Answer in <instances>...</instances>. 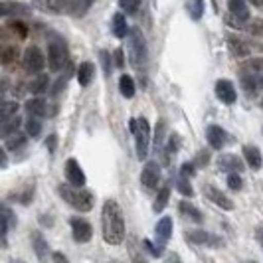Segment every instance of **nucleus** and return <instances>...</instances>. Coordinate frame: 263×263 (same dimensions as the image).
<instances>
[{
	"label": "nucleus",
	"instance_id": "obj_28",
	"mask_svg": "<svg viewBox=\"0 0 263 263\" xmlns=\"http://www.w3.org/2000/svg\"><path fill=\"white\" fill-rule=\"evenodd\" d=\"M48 85H50V78L40 71V73H36L34 81L28 85V91H32L34 95H42V93L48 91Z\"/></svg>",
	"mask_w": 263,
	"mask_h": 263
},
{
	"label": "nucleus",
	"instance_id": "obj_6",
	"mask_svg": "<svg viewBox=\"0 0 263 263\" xmlns=\"http://www.w3.org/2000/svg\"><path fill=\"white\" fill-rule=\"evenodd\" d=\"M250 20V10L246 0H230L228 2V22L232 28H243Z\"/></svg>",
	"mask_w": 263,
	"mask_h": 263
},
{
	"label": "nucleus",
	"instance_id": "obj_52",
	"mask_svg": "<svg viewBox=\"0 0 263 263\" xmlns=\"http://www.w3.org/2000/svg\"><path fill=\"white\" fill-rule=\"evenodd\" d=\"M48 146H50V151H53V146H55V137H50V139H48Z\"/></svg>",
	"mask_w": 263,
	"mask_h": 263
},
{
	"label": "nucleus",
	"instance_id": "obj_44",
	"mask_svg": "<svg viewBox=\"0 0 263 263\" xmlns=\"http://www.w3.org/2000/svg\"><path fill=\"white\" fill-rule=\"evenodd\" d=\"M243 28L250 32L251 36H263V20H259V18L251 20L250 24H246Z\"/></svg>",
	"mask_w": 263,
	"mask_h": 263
},
{
	"label": "nucleus",
	"instance_id": "obj_13",
	"mask_svg": "<svg viewBox=\"0 0 263 263\" xmlns=\"http://www.w3.org/2000/svg\"><path fill=\"white\" fill-rule=\"evenodd\" d=\"M204 192H206V198H208L210 202H214L216 206H220L222 210H234V202H232L230 198L226 196V194L222 192V190H220V188H216V186L208 184Z\"/></svg>",
	"mask_w": 263,
	"mask_h": 263
},
{
	"label": "nucleus",
	"instance_id": "obj_38",
	"mask_svg": "<svg viewBox=\"0 0 263 263\" xmlns=\"http://www.w3.org/2000/svg\"><path fill=\"white\" fill-rule=\"evenodd\" d=\"M26 135L32 137V139H36V137L42 135V121H40V117H32L30 115V119L26 121Z\"/></svg>",
	"mask_w": 263,
	"mask_h": 263
},
{
	"label": "nucleus",
	"instance_id": "obj_41",
	"mask_svg": "<svg viewBox=\"0 0 263 263\" xmlns=\"http://www.w3.org/2000/svg\"><path fill=\"white\" fill-rule=\"evenodd\" d=\"M99 62H101V67H103V73L109 78L111 71H113V58H111V53L107 52V50H101L99 52Z\"/></svg>",
	"mask_w": 263,
	"mask_h": 263
},
{
	"label": "nucleus",
	"instance_id": "obj_15",
	"mask_svg": "<svg viewBox=\"0 0 263 263\" xmlns=\"http://www.w3.org/2000/svg\"><path fill=\"white\" fill-rule=\"evenodd\" d=\"M155 236H157L158 246H160V248H162V246H166V243L171 241V237H172V218L164 216V218H160V220H158L157 228H155Z\"/></svg>",
	"mask_w": 263,
	"mask_h": 263
},
{
	"label": "nucleus",
	"instance_id": "obj_29",
	"mask_svg": "<svg viewBox=\"0 0 263 263\" xmlns=\"http://www.w3.org/2000/svg\"><path fill=\"white\" fill-rule=\"evenodd\" d=\"M241 87L246 91V97H255L257 89H259V81L255 78V73H241Z\"/></svg>",
	"mask_w": 263,
	"mask_h": 263
},
{
	"label": "nucleus",
	"instance_id": "obj_24",
	"mask_svg": "<svg viewBox=\"0 0 263 263\" xmlns=\"http://www.w3.org/2000/svg\"><path fill=\"white\" fill-rule=\"evenodd\" d=\"M243 157H246V162H248V166L253 168V171H259L261 168V153H259V148L255 145H246L243 146Z\"/></svg>",
	"mask_w": 263,
	"mask_h": 263
},
{
	"label": "nucleus",
	"instance_id": "obj_12",
	"mask_svg": "<svg viewBox=\"0 0 263 263\" xmlns=\"http://www.w3.org/2000/svg\"><path fill=\"white\" fill-rule=\"evenodd\" d=\"M160 182V164L158 162H146L143 172H141V184L145 186L146 190H155Z\"/></svg>",
	"mask_w": 263,
	"mask_h": 263
},
{
	"label": "nucleus",
	"instance_id": "obj_30",
	"mask_svg": "<svg viewBox=\"0 0 263 263\" xmlns=\"http://www.w3.org/2000/svg\"><path fill=\"white\" fill-rule=\"evenodd\" d=\"M168 200H171V184H164L158 190L157 200H155V204H153V210L157 212V214H160V212L168 206Z\"/></svg>",
	"mask_w": 263,
	"mask_h": 263
},
{
	"label": "nucleus",
	"instance_id": "obj_22",
	"mask_svg": "<svg viewBox=\"0 0 263 263\" xmlns=\"http://www.w3.org/2000/svg\"><path fill=\"white\" fill-rule=\"evenodd\" d=\"M178 212L182 214V218L190 220V222H194V224H202V220H204L202 212L198 210L194 204H190L188 200H182V202L178 204Z\"/></svg>",
	"mask_w": 263,
	"mask_h": 263
},
{
	"label": "nucleus",
	"instance_id": "obj_20",
	"mask_svg": "<svg viewBox=\"0 0 263 263\" xmlns=\"http://www.w3.org/2000/svg\"><path fill=\"white\" fill-rule=\"evenodd\" d=\"M34 6L46 14H66V0H34Z\"/></svg>",
	"mask_w": 263,
	"mask_h": 263
},
{
	"label": "nucleus",
	"instance_id": "obj_31",
	"mask_svg": "<svg viewBox=\"0 0 263 263\" xmlns=\"http://www.w3.org/2000/svg\"><path fill=\"white\" fill-rule=\"evenodd\" d=\"M32 246H34V251H36L38 259H44V257L48 255V251H50L46 237L42 236L40 232H34V234H32Z\"/></svg>",
	"mask_w": 263,
	"mask_h": 263
},
{
	"label": "nucleus",
	"instance_id": "obj_10",
	"mask_svg": "<svg viewBox=\"0 0 263 263\" xmlns=\"http://www.w3.org/2000/svg\"><path fill=\"white\" fill-rule=\"evenodd\" d=\"M216 97L224 103V105H232L237 101V91H236V85L230 81V79H218L216 81Z\"/></svg>",
	"mask_w": 263,
	"mask_h": 263
},
{
	"label": "nucleus",
	"instance_id": "obj_34",
	"mask_svg": "<svg viewBox=\"0 0 263 263\" xmlns=\"http://www.w3.org/2000/svg\"><path fill=\"white\" fill-rule=\"evenodd\" d=\"M135 81H133L131 76H121V79H119V91H121V95L123 97H127V99H131L133 95H135Z\"/></svg>",
	"mask_w": 263,
	"mask_h": 263
},
{
	"label": "nucleus",
	"instance_id": "obj_42",
	"mask_svg": "<svg viewBox=\"0 0 263 263\" xmlns=\"http://www.w3.org/2000/svg\"><path fill=\"white\" fill-rule=\"evenodd\" d=\"M243 67H246L248 71H251V73H263V55L248 60V62L243 64Z\"/></svg>",
	"mask_w": 263,
	"mask_h": 263
},
{
	"label": "nucleus",
	"instance_id": "obj_56",
	"mask_svg": "<svg viewBox=\"0 0 263 263\" xmlns=\"http://www.w3.org/2000/svg\"><path fill=\"white\" fill-rule=\"evenodd\" d=\"M4 38H6V32L0 28V42H4Z\"/></svg>",
	"mask_w": 263,
	"mask_h": 263
},
{
	"label": "nucleus",
	"instance_id": "obj_51",
	"mask_svg": "<svg viewBox=\"0 0 263 263\" xmlns=\"http://www.w3.org/2000/svg\"><path fill=\"white\" fill-rule=\"evenodd\" d=\"M0 166H6V153H4V148H0Z\"/></svg>",
	"mask_w": 263,
	"mask_h": 263
},
{
	"label": "nucleus",
	"instance_id": "obj_21",
	"mask_svg": "<svg viewBox=\"0 0 263 263\" xmlns=\"http://www.w3.org/2000/svg\"><path fill=\"white\" fill-rule=\"evenodd\" d=\"M218 166L224 172H241L243 171V162L236 155H222L218 158Z\"/></svg>",
	"mask_w": 263,
	"mask_h": 263
},
{
	"label": "nucleus",
	"instance_id": "obj_9",
	"mask_svg": "<svg viewBox=\"0 0 263 263\" xmlns=\"http://www.w3.org/2000/svg\"><path fill=\"white\" fill-rule=\"evenodd\" d=\"M206 139H208V145H210L214 151H222L228 143L234 141V139H232L222 127H218V125H210V127L206 129Z\"/></svg>",
	"mask_w": 263,
	"mask_h": 263
},
{
	"label": "nucleus",
	"instance_id": "obj_46",
	"mask_svg": "<svg viewBox=\"0 0 263 263\" xmlns=\"http://www.w3.org/2000/svg\"><path fill=\"white\" fill-rule=\"evenodd\" d=\"M208 160H210V153H208L206 148H202V151L198 153V157H196V164H194V166H198V168H204V166L208 164Z\"/></svg>",
	"mask_w": 263,
	"mask_h": 263
},
{
	"label": "nucleus",
	"instance_id": "obj_19",
	"mask_svg": "<svg viewBox=\"0 0 263 263\" xmlns=\"http://www.w3.org/2000/svg\"><path fill=\"white\" fill-rule=\"evenodd\" d=\"M28 115H32V117H46L48 115V103L42 99V95H36V97H32V99H28L26 105H24Z\"/></svg>",
	"mask_w": 263,
	"mask_h": 263
},
{
	"label": "nucleus",
	"instance_id": "obj_18",
	"mask_svg": "<svg viewBox=\"0 0 263 263\" xmlns=\"http://www.w3.org/2000/svg\"><path fill=\"white\" fill-rule=\"evenodd\" d=\"M228 48L234 58L237 60H243V58H250V44L246 40L237 38V36H230L228 38Z\"/></svg>",
	"mask_w": 263,
	"mask_h": 263
},
{
	"label": "nucleus",
	"instance_id": "obj_17",
	"mask_svg": "<svg viewBox=\"0 0 263 263\" xmlns=\"http://www.w3.org/2000/svg\"><path fill=\"white\" fill-rule=\"evenodd\" d=\"M95 0H66V14L73 16V18H81L85 16L87 10L93 6Z\"/></svg>",
	"mask_w": 263,
	"mask_h": 263
},
{
	"label": "nucleus",
	"instance_id": "obj_4",
	"mask_svg": "<svg viewBox=\"0 0 263 263\" xmlns=\"http://www.w3.org/2000/svg\"><path fill=\"white\" fill-rule=\"evenodd\" d=\"M131 131L135 137V148H137V158L145 160L148 155V145H151V125L145 117L131 119Z\"/></svg>",
	"mask_w": 263,
	"mask_h": 263
},
{
	"label": "nucleus",
	"instance_id": "obj_5",
	"mask_svg": "<svg viewBox=\"0 0 263 263\" xmlns=\"http://www.w3.org/2000/svg\"><path fill=\"white\" fill-rule=\"evenodd\" d=\"M46 60H48V66H50V69H52L53 73L64 71L67 67V64H69V52H67L66 42L62 38L52 40L48 44V55H46Z\"/></svg>",
	"mask_w": 263,
	"mask_h": 263
},
{
	"label": "nucleus",
	"instance_id": "obj_50",
	"mask_svg": "<svg viewBox=\"0 0 263 263\" xmlns=\"http://www.w3.org/2000/svg\"><path fill=\"white\" fill-rule=\"evenodd\" d=\"M115 58H113V62H115V66L117 67H123L125 66V53H123V50L119 48V50H115V53H113Z\"/></svg>",
	"mask_w": 263,
	"mask_h": 263
},
{
	"label": "nucleus",
	"instance_id": "obj_16",
	"mask_svg": "<svg viewBox=\"0 0 263 263\" xmlns=\"http://www.w3.org/2000/svg\"><path fill=\"white\" fill-rule=\"evenodd\" d=\"M12 228H16V214L10 206L0 202V236H4Z\"/></svg>",
	"mask_w": 263,
	"mask_h": 263
},
{
	"label": "nucleus",
	"instance_id": "obj_53",
	"mask_svg": "<svg viewBox=\"0 0 263 263\" xmlns=\"http://www.w3.org/2000/svg\"><path fill=\"white\" fill-rule=\"evenodd\" d=\"M257 241L261 243V248H263V228H259V230H257Z\"/></svg>",
	"mask_w": 263,
	"mask_h": 263
},
{
	"label": "nucleus",
	"instance_id": "obj_11",
	"mask_svg": "<svg viewBox=\"0 0 263 263\" xmlns=\"http://www.w3.org/2000/svg\"><path fill=\"white\" fill-rule=\"evenodd\" d=\"M69 226H71V236L78 243H87L93 237V228L89 222H85L81 218H71Z\"/></svg>",
	"mask_w": 263,
	"mask_h": 263
},
{
	"label": "nucleus",
	"instance_id": "obj_1",
	"mask_svg": "<svg viewBox=\"0 0 263 263\" xmlns=\"http://www.w3.org/2000/svg\"><path fill=\"white\" fill-rule=\"evenodd\" d=\"M101 234L109 246H121L125 239V218L123 210L113 198L105 200L101 210Z\"/></svg>",
	"mask_w": 263,
	"mask_h": 263
},
{
	"label": "nucleus",
	"instance_id": "obj_27",
	"mask_svg": "<svg viewBox=\"0 0 263 263\" xmlns=\"http://www.w3.org/2000/svg\"><path fill=\"white\" fill-rule=\"evenodd\" d=\"M111 30H113V36L115 38H125V36H129V24H127V20H125V16L121 12H117L115 16H113V26H111Z\"/></svg>",
	"mask_w": 263,
	"mask_h": 263
},
{
	"label": "nucleus",
	"instance_id": "obj_55",
	"mask_svg": "<svg viewBox=\"0 0 263 263\" xmlns=\"http://www.w3.org/2000/svg\"><path fill=\"white\" fill-rule=\"evenodd\" d=\"M53 259H60V261H66V257L62 253H53Z\"/></svg>",
	"mask_w": 263,
	"mask_h": 263
},
{
	"label": "nucleus",
	"instance_id": "obj_40",
	"mask_svg": "<svg viewBox=\"0 0 263 263\" xmlns=\"http://www.w3.org/2000/svg\"><path fill=\"white\" fill-rule=\"evenodd\" d=\"M119 6L121 10L129 16H135L139 12V6H141V0H119Z\"/></svg>",
	"mask_w": 263,
	"mask_h": 263
},
{
	"label": "nucleus",
	"instance_id": "obj_39",
	"mask_svg": "<svg viewBox=\"0 0 263 263\" xmlns=\"http://www.w3.org/2000/svg\"><path fill=\"white\" fill-rule=\"evenodd\" d=\"M188 12L192 16V20H200L204 14V0H190L188 2Z\"/></svg>",
	"mask_w": 263,
	"mask_h": 263
},
{
	"label": "nucleus",
	"instance_id": "obj_23",
	"mask_svg": "<svg viewBox=\"0 0 263 263\" xmlns=\"http://www.w3.org/2000/svg\"><path fill=\"white\" fill-rule=\"evenodd\" d=\"M20 58V50L14 44H0V66H12Z\"/></svg>",
	"mask_w": 263,
	"mask_h": 263
},
{
	"label": "nucleus",
	"instance_id": "obj_54",
	"mask_svg": "<svg viewBox=\"0 0 263 263\" xmlns=\"http://www.w3.org/2000/svg\"><path fill=\"white\" fill-rule=\"evenodd\" d=\"M250 4H253V6H263V0H248Z\"/></svg>",
	"mask_w": 263,
	"mask_h": 263
},
{
	"label": "nucleus",
	"instance_id": "obj_37",
	"mask_svg": "<svg viewBox=\"0 0 263 263\" xmlns=\"http://www.w3.org/2000/svg\"><path fill=\"white\" fill-rule=\"evenodd\" d=\"M26 145V135H22V133H14L10 137H6V148L12 153V151H18V148H22V146Z\"/></svg>",
	"mask_w": 263,
	"mask_h": 263
},
{
	"label": "nucleus",
	"instance_id": "obj_35",
	"mask_svg": "<svg viewBox=\"0 0 263 263\" xmlns=\"http://www.w3.org/2000/svg\"><path fill=\"white\" fill-rule=\"evenodd\" d=\"M18 103L16 101H10V99H4V97H0V121L2 119H8L16 115L18 113Z\"/></svg>",
	"mask_w": 263,
	"mask_h": 263
},
{
	"label": "nucleus",
	"instance_id": "obj_57",
	"mask_svg": "<svg viewBox=\"0 0 263 263\" xmlns=\"http://www.w3.org/2000/svg\"><path fill=\"white\" fill-rule=\"evenodd\" d=\"M257 81H259V87H263V78H259Z\"/></svg>",
	"mask_w": 263,
	"mask_h": 263
},
{
	"label": "nucleus",
	"instance_id": "obj_58",
	"mask_svg": "<svg viewBox=\"0 0 263 263\" xmlns=\"http://www.w3.org/2000/svg\"><path fill=\"white\" fill-rule=\"evenodd\" d=\"M261 107H263V101H261Z\"/></svg>",
	"mask_w": 263,
	"mask_h": 263
},
{
	"label": "nucleus",
	"instance_id": "obj_36",
	"mask_svg": "<svg viewBox=\"0 0 263 263\" xmlns=\"http://www.w3.org/2000/svg\"><path fill=\"white\" fill-rule=\"evenodd\" d=\"M178 146H180L178 135H171V137L166 139V145H164V162H171L172 157H174L176 151H178Z\"/></svg>",
	"mask_w": 263,
	"mask_h": 263
},
{
	"label": "nucleus",
	"instance_id": "obj_33",
	"mask_svg": "<svg viewBox=\"0 0 263 263\" xmlns=\"http://www.w3.org/2000/svg\"><path fill=\"white\" fill-rule=\"evenodd\" d=\"M164 139H166V125H164V121L160 119L157 123V129H155V141H153V151L155 153H160L162 151V143H164Z\"/></svg>",
	"mask_w": 263,
	"mask_h": 263
},
{
	"label": "nucleus",
	"instance_id": "obj_49",
	"mask_svg": "<svg viewBox=\"0 0 263 263\" xmlns=\"http://www.w3.org/2000/svg\"><path fill=\"white\" fill-rule=\"evenodd\" d=\"M194 172L196 171H194V164H192V162H186V164L180 166V176H188V178H190Z\"/></svg>",
	"mask_w": 263,
	"mask_h": 263
},
{
	"label": "nucleus",
	"instance_id": "obj_14",
	"mask_svg": "<svg viewBox=\"0 0 263 263\" xmlns=\"http://www.w3.org/2000/svg\"><path fill=\"white\" fill-rule=\"evenodd\" d=\"M66 178H67V182L73 186L85 184V174H83V171H81V166H79V162L76 160V158H67Z\"/></svg>",
	"mask_w": 263,
	"mask_h": 263
},
{
	"label": "nucleus",
	"instance_id": "obj_8",
	"mask_svg": "<svg viewBox=\"0 0 263 263\" xmlns=\"http://www.w3.org/2000/svg\"><path fill=\"white\" fill-rule=\"evenodd\" d=\"M186 239L194 246H210V248H222L224 239L220 236H214L206 230H188L186 232Z\"/></svg>",
	"mask_w": 263,
	"mask_h": 263
},
{
	"label": "nucleus",
	"instance_id": "obj_48",
	"mask_svg": "<svg viewBox=\"0 0 263 263\" xmlns=\"http://www.w3.org/2000/svg\"><path fill=\"white\" fill-rule=\"evenodd\" d=\"M143 246H145L146 251H148L151 255H155V257H160V255H162V250H160V246H155L151 239H145V241H143Z\"/></svg>",
	"mask_w": 263,
	"mask_h": 263
},
{
	"label": "nucleus",
	"instance_id": "obj_3",
	"mask_svg": "<svg viewBox=\"0 0 263 263\" xmlns=\"http://www.w3.org/2000/svg\"><path fill=\"white\" fill-rule=\"evenodd\" d=\"M58 192L62 200L66 202L67 206H71L73 210L78 212H91L95 206V198L89 190H85L83 186H73V184H60Z\"/></svg>",
	"mask_w": 263,
	"mask_h": 263
},
{
	"label": "nucleus",
	"instance_id": "obj_7",
	"mask_svg": "<svg viewBox=\"0 0 263 263\" xmlns=\"http://www.w3.org/2000/svg\"><path fill=\"white\" fill-rule=\"evenodd\" d=\"M48 64V60H46V55L42 53L38 46H28L26 52H24V58H22V66L26 69L28 73H40V71H44V67Z\"/></svg>",
	"mask_w": 263,
	"mask_h": 263
},
{
	"label": "nucleus",
	"instance_id": "obj_43",
	"mask_svg": "<svg viewBox=\"0 0 263 263\" xmlns=\"http://www.w3.org/2000/svg\"><path fill=\"white\" fill-rule=\"evenodd\" d=\"M176 188H178V192H180V194H184L186 198H190L192 194H194V190H192V186H190L188 176H180V178L176 180Z\"/></svg>",
	"mask_w": 263,
	"mask_h": 263
},
{
	"label": "nucleus",
	"instance_id": "obj_47",
	"mask_svg": "<svg viewBox=\"0 0 263 263\" xmlns=\"http://www.w3.org/2000/svg\"><path fill=\"white\" fill-rule=\"evenodd\" d=\"M8 30L16 32L20 38H26V34H28V28L24 26L22 22H10V24H8Z\"/></svg>",
	"mask_w": 263,
	"mask_h": 263
},
{
	"label": "nucleus",
	"instance_id": "obj_2",
	"mask_svg": "<svg viewBox=\"0 0 263 263\" xmlns=\"http://www.w3.org/2000/svg\"><path fill=\"white\" fill-rule=\"evenodd\" d=\"M129 58L135 71L141 76L143 83H146V71H148V46L143 30L137 26L129 28Z\"/></svg>",
	"mask_w": 263,
	"mask_h": 263
},
{
	"label": "nucleus",
	"instance_id": "obj_26",
	"mask_svg": "<svg viewBox=\"0 0 263 263\" xmlns=\"http://www.w3.org/2000/svg\"><path fill=\"white\" fill-rule=\"evenodd\" d=\"M93 78H95V66H93L91 62H83V64L78 67L79 85H81V87H87L93 81Z\"/></svg>",
	"mask_w": 263,
	"mask_h": 263
},
{
	"label": "nucleus",
	"instance_id": "obj_45",
	"mask_svg": "<svg viewBox=\"0 0 263 263\" xmlns=\"http://www.w3.org/2000/svg\"><path fill=\"white\" fill-rule=\"evenodd\" d=\"M228 186L232 190H241V176H239V172H228Z\"/></svg>",
	"mask_w": 263,
	"mask_h": 263
},
{
	"label": "nucleus",
	"instance_id": "obj_25",
	"mask_svg": "<svg viewBox=\"0 0 263 263\" xmlns=\"http://www.w3.org/2000/svg\"><path fill=\"white\" fill-rule=\"evenodd\" d=\"M20 125H22V119L18 117V115H12V117H8V119H2V121H0V137L6 139V137L14 135V133L20 129Z\"/></svg>",
	"mask_w": 263,
	"mask_h": 263
},
{
	"label": "nucleus",
	"instance_id": "obj_32",
	"mask_svg": "<svg viewBox=\"0 0 263 263\" xmlns=\"http://www.w3.org/2000/svg\"><path fill=\"white\" fill-rule=\"evenodd\" d=\"M28 8L18 2H0V18L4 16H14V14H26Z\"/></svg>",
	"mask_w": 263,
	"mask_h": 263
}]
</instances>
